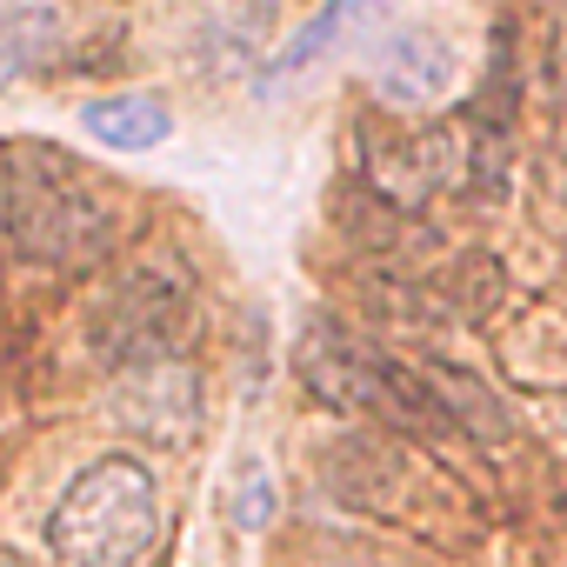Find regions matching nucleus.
I'll return each instance as SVG.
<instances>
[{
	"mask_svg": "<svg viewBox=\"0 0 567 567\" xmlns=\"http://www.w3.org/2000/svg\"><path fill=\"white\" fill-rule=\"evenodd\" d=\"M114 234H121V207L81 161L41 141L8 147V247L28 267H54V274L101 267L114 254Z\"/></svg>",
	"mask_w": 567,
	"mask_h": 567,
	"instance_id": "obj_1",
	"label": "nucleus"
},
{
	"mask_svg": "<svg viewBox=\"0 0 567 567\" xmlns=\"http://www.w3.org/2000/svg\"><path fill=\"white\" fill-rule=\"evenodd\" d=\"M295 368H301L308 394L341 408V414H368L394 434H434V441L461 434L441 388H434V368L381 354L374 341H361L348 328H308L301 348H295Z\"/></svg>",
	"mask_w": 567,
	"mask_h": 567,
	"instance_id": "obj_2",
	"label": "nucleus"
},
{
	"mask_svg": "<svg viewBox=\"0 0 567 567\" xmlns=\"http://www.w3.org/2000/svg\"><path fill=\"white\" fill-rule=\"evenodd\" d=\"M41 534H48L54 567H134L161 534V487L147 461L134 454L87 461L48 507Z\"/></svg>",
	"mask_w": 567,
	"mask_h": 567,
	"instance_id": "obj_3",
	"label": "nucleus"
},
{
	"mask_svg": "<svg viewBox=\"0 0 567 567\" xmlns=\"http://www.w3.org/2000/svg\"><path fill=\"white\" fill-rule=\"evenodd\" d=\"M194 341V280L181 260H134L87 301V348L121 374Z\"/></svg>",
	"mask_w": 567,
	"mask_h": 567,
	"instance_id": "obj_4",
	"label": "nucleus"
},
{
	"mask_svg": "<svg viewBox=\"0 0 567 567\" xmlns=\"http://www.w3.org/2000/svg\"><path fill=\"white\" fill-rule=\"evenodd\" d=\"M361 167L388 207H427L434 194L467 187L474 134L447 121L441 127H361Z\"/></svg>",
	"mask_w": 567,
	"mask_h": 567,
	"instance_id": "obj_5",
	"label": "nucleus"
},
{
	"mask_svg": "<svg viewBox=\"0 0 567 567\" xmlns=\"http://www.w3.org/2000/svg\"><path fill=\"white\" fill-rule=\"evenodd\" d=\"M107 414L154 441V447H181L194 441L200 427V374L187 368V354H167V361H141V368H121L107 381Z\"/></svg>",
	"mask_w": 567,
	"mask_h": 567,
	"instance_id": "obj_6",
	"label": "nucleus"
},
{
	"mask_svg": "<svg viewBox=\"0 0 567 567\" xmlns=\"http://www.w3.org/2000/svg\"><path fill=\"white\" fill-rule=\"evenodd\" d=\"M368 74H374V94L381 101H394V107H434L454 87L461 61H454V48L434 28H401V34H388L374 48V68Z\"/></svg>",
	"mask_w": 567,
	"mask_h": 567,
	"instance_id": "obj_7",
	"label": "nucleus"
},
{
	"mask_svg": "<svg viewBox=\"0 0 567 567\" xmlns=\"http://www.w3.org/2000/svg\"><path fill=\"white\" fill-rule=\"evenodd\" d=\"M81 127L94 141H107V147H121V154H141V147H161L174 121H167V107L154 94H107V101L81 107Z\"/></svg>",
	"mask_w": 567,
	"mask_h": 567,
	"instance_id": "obj_8",
	"label": "nucleus"
},
{
	"mask_svg": "<svg viewBox=\"0 0 567 567\" xmlns=\"http://www.w3.org/2000/svg\"><path fill=\"white\" fill-rule=\"evenodd\" d=\"M381 8H388V0H328V8H321V14H315L301 34H295L288 48H280V54H274V74H301V68H315L328 48H341V41H348L361 21H374Z\"/></svg>",
	"mask_w": 567,
	"mask_h": 567,
	"instance_id": "obj_9",
	"label": "nucleus"
},
{
	"mask_svg": "<svg viewBox=\"0 0 567 567\" xmlns=\"http://www.w3.org/2000/svg\"><path fill=\"white\" fill-rule=\"evenodd\" d=\"M48 48H61V14H48V8H14V14H8V81H28Z\"/></svg>",
	"mask_w": 567,
	"mask_h": 567,
	"instance_id": "obj_10",
	"label": "nucleus"
},
{
	"mask_svg": "<svg viewBox=\"0 0 567 567\" xmlns=\"http://www.w3.org/2000/svg\"><path fill=\"white\" fill-rule=\"evenodd\" d=\"M274 514V481H267V467H240V481H234V520L240 527H260Z\"/></svg>",
	"mask_w": 567,
	"mask_h": 567,
	"instance_id": "obj_11",
	"label": "nucleus"
},
{
	"mask_svg": "<svg viewBox=\"0 0 567 567\" xmlns=\"http://www.w3.org/2000/svg\"><path fill=\"white\" fill-rule=\"evenodd\" d=\"M0 567H28V560H21V554H0Z\"/></svg>",
	"mask_w": 567,
	"mask_h": 567,
	"instance_id": "obj_12",
	"label": "nucleus"
}]
</instances>
